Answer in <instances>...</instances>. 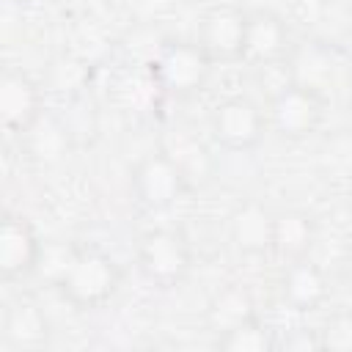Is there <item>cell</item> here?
Wrapping results in <instances>:
<instances>
[{
    "label": "cell",
    "instance_id": "obj_1",
    "mask_svg": "<svg viewBox=\"0 0 352 352\" xmlns=\"http://www.w3.org/2000/svg\"><path fill=\"white\" fill-rule=\"evenodd\" d=\"M121 267L96 245H74L55 272V292L77 311H96L116 297Z\"/></svg>",
    "mask_w": 352,
    "mask_h": 352
},
{
    "label": "cell",
    "instance_id": "obj_2",
    "mask_svg": "<svg viewBox=\"0 0 352 352\" xmlns=\"http://www.w3.org/2000/svg\"><path fill=\"white\" fill-rule=\"evenodd\" d=\"M212 66V58L201 50L195 38H170L160 47L151 63V74L162 94L173 99H192L206 88Z\"/></svg>",
    "mask_w": 352,
    "mask_h": 352
},
{
    "label": "cell",
    "instance_id": "obj_3",
    "mask_svg": "<svg viewBox=\"0 0 352 352\" xmlns=\"http://www.w3.org/2000/svg\"><path fill=\"white\" fill-rule=\"evenodd\" d=\"M138 270L157 289H173L184 283L192 270L190 239L176 228H154L143 234L138 245Z\"/></svg>",
    "mask_w": 352,
    "mask_h": 352
},
{
    "label": "cell",
    "instance_id": "obj_4",
    "mask_svg": "<svg viewBox=\"0 0 352 352\" xmlns=\"http://www.w3.org/2000/svg\"><path fill=\"white\" fill-rule=\"evenodd\" d=\"M324 107L327 96L300 82H286L267 96V124L275 135L286 140H305L324 121Z\"/></svg>",
    "mask_w": 352,
    "mask_h": 352
},
{
    "label": "cell",
    "instance_id": "obj_5",
    "mask_svg": "<svg viewBox=\"0 0 352 352\" xmlns=\"http://www.w3.org/2000/svg\"><path fill=\"white\" fill-rule=\"evenodd\" d=\"M267 129V110L242 94L217 102L209 113V138L226 151H253Z\"/></svg>",
    "mask_w": 352,
    "mask_h": 352
},
{
    "label": "cell",
    "instance_id": "obj_6",
    "mask_svg": "<svg viewBox=\"0 0 352 352\" xmlns=\"http://www.w3.org/2000/svg\"><path fill=\"white\" fill-rule=\"evenodd\" d=\"M129 182H132V192L138 204L151 212H165L176 206V201L192 187V182L179 168V162L162 148L143 154L135 162Z\"/></svg>",
    "mask_w": 352,
    "mask_h": 352
},
{
    "label": "cell",
    "instance_id": "obj_7",
    "mask_svg": "<svg viewBox=\"0 0 352 352\" xmlns=\"http://www.w3.org/2000/svg\"><path fill=\"white\" fill-rule=\"evenodd\" d=\"M245 25L248 11L231 3H217L201 14L195 41L212 58V63H236L245 52Z\"/></svg>",
    "mask_w": 352,
    "mask_h": 352
},
{
    "label": "cell",
    "instance_id": "obj_8",
    "mask_svg": "<svg viewBox=\"0 0 352 352\" xmlns=\"http://www.w3.org/2000/svg\"><path fill=\"white\" fill-rule=\"evenodd\" d=\"M44 245L33 223L22 214H6L0 220V278L22 280L38 270Z\"/></svg>",
    "mask_w": 352,
    "mask_h": 352
},
{
    "label": "cell",
    "instance_id": "obj_9",
    "mask_svg": "<svg viewBox=\"0 0 352 352\" xmlns=\"http://www.w3.org/2000/svg\"><path fill=\"white\" fill-rule=\"evenodd\" d=\"M41 113H44L41 85L19 69H3V74H0V124H3V129H8L11 135H22Z\"/></svg>",
    "mask_w": 352,
    "mask_h": 352
},
{
    "label": "cell",
    "instance_id": "obj_10",
    "mask_svg": "<svg viewBox=\"0 0 352 352\" xmlns=\"http://www.w3.org/2000/svg\"><path fill=\"white\" fill-rule=\"evenodd\" d=\"M289 50H292L289 25L278 11H270V8L248 11L242 63H250V66L278 63L289 55Z\"/></svg>",
    "mask_w": 352,
    "mask_h": 352
},
{
    "label": "cell",
    "instance_id": "obj_11",
    "mask_svg": "<svg viewBox=\"0 0 352 352\" xmlns=\"http://www.w3.org/2000/svg\"><path fill=\"white\" fill-rule=\"evenodd\" d=\"M286 72L292 82H300L322 96H327L338 77V58L324 41H302L289 50Z\"/></svg>",
    "mask_w": 352,
    "mask_h": 352
},
{
    "label": "cell",
    "instance_id": "obj_12",
    "mask_svg": "<svg viewBox=\"0 0 352 352\" xmlns=\"http://www.w3.org/2000/svg\"><path fill=\"white\" fill-rule=\"evenodd\" d=\"M272 223L275 212L258 198H248L228 217V239L242 256H264L272 250Z\"/></svg>",
    "mask_w": 352,
    "mask_h": 352
},
{
    "label": "cell",
    "instance_id": "obj_13",
    "mask_svg": "<svg viewBox=\"0 0 352 352\" xmlns=\"http://www.w3.org/2000/svg\"><path fill=\"white\" fill-rule=\"evenodd\" d=\"M278 292H280V300L292 308V311H300V314H308V311H316L327 294H330V280L324 275L322 267H316L308 256L305 258H294V261H286V270L278 280Z\"/></svg>",
    "mask_w": 352,
    "mask_h": 352
},
{
    "label": "cell",
    "instance_id": "obj_14",
    "mask_svg": "<svg viewBox=\"0 0 352 352\" xmlns=\"http://www.w3.org/2000/svg\"><path fill=\"white\" fill-rule=\"evenodd\" d=\"M19 140H22V148H25L28 160L36 162V165H41V168H50V165L63 162L69 157V151L77 148L58 113H41L19 135Z\"/></svg>",
    "mask_w": 352,
    "mask_h": 352
},
{
    "label": "cell",
    "instance_id": "obj_15",
    "mask_svg": "<svg viewBox=\"0 0 352 352\" xmlns=\"http://www.w3.org/2000/svg\"><path fill=\"white\" fill-rule=\"evenodd\" d=\"M316 239V223L308 212L302 209H286V212H275V223H272V250L286 258H305L314 248Z\"/></svg>",
    "mask_w": 352,
    "mask_h": 352
},
{
    "label": "cell",
    "instance_id": "obj_16",
    "mask_svg": "<svg viewBox=\"0 0 352 352\" xmlns=\"http://www.w3.org/2000/svg\"><path fill=\"white\" fill-rule=\"evenodd\" d=\"M256 316V300L242 283H226L206 302V322L214 330V336L228 333Z\"/></svg>",
    "mask_w": 352,
    "mask_h": 352
},
{
    "label": "cell",
    "instance_id": "obj_17",
    "mask_svg": "<svg viewBox=\"0 0 352 352\" xmlns=\"http://www.w3.org/2000/svg\"><path fill=\"white\" fill-rule=\"evenodd\" d=\"M3 338L14 349H38L50 336L44 311L30 300H16L3 314Z\"/></svg>",
    "mask_w": 352,
    "mask_h": 352
},
{
    "label": "cell",
    "instance_id": "obj_18",
    "mask_svg": "<svg viewBox=\"0 0 352 352\" xmlns=\"http://www.w3.org/2000/svg\"><path fill=\"white\" fill-rule=\"evenodd\" d=\"M160 148L168 151V154L179 162V168L187 173L190 182L204 179V176H209V170H212L209 148H206V143H204L192 129H184V126L170 129Z\"/></svg>",
    "mask_w": 352,
    "mask_h": 352
},
{
    "label": "cell",
    "instance_id": "obj_19",
    "mask_svg": "<svg viewBox=\"0 0 352 352\" xmlns=\"http://www.w3.org/2000/svg\"><path fill=\"white\" fill-rule=\"evenodd\" d=\"M63 121V126L69 129L74 146H85V143H94L96 135H99V113L94 107V102H88L82 94H72L66 96L63 107L55 110Z\"/></svg>",
    "mask_w": 352,
    "mask_h": 352
},
{
    "label": "cell",
    "instance_id": "obj_20",
    "mask_svg": "<svg viewBox=\"0 0 352 352\" xmlns=\"http://www.w3.org/2000/svg\"><path fill=\"white\" fill-rule=\"evenodd\" d=\"M214 338H217V346L226 349V352H267V349L275 346L258 316L234 327V330H228V333H220Z\"/></svg>",
    "mask_w": 352,
    "mask_h": 352
},
{
    "label": "cell",
    "instance_id": "obj_21",
    "mask_svg": "<svg viewBox=\"0 0 352 352\" xmlns=\"http://www.w3.org/2000/svg\"><path fill=\"white\" fill-rule=\"evenodd\" d=\"M173 0H129V11L140 19H157L170 8Z\"/></svg>",
    "mask_w": 352,
    "mask_h": 352
},
{
    "label": "cell",
    "instance_id": "obj_22",
    "mask_svg": "<svg viewBox=\"0 0 352 352\" xmlns=\"http://www.w3.org/2000/svg\"><path fill=\"white\" fill-rule=\"evenodd\" d=\"M8 3H22V0H8Z\"/></svg>",
    "mask_w": 352,
    "mask_h": 352
}]
</instances>
